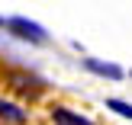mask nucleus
<instances>
[{
    "label": "nucleus",
    "mask_w": 132,
    "mask_h": 125,
    "mask_svg": "<svg viewBox=\"0 0 132 125\" xmlns=\"http://www.w3.org/2000/svg\"><path fill=\"white\" fill-rule=\"evenodd\" d=\"M6 29H10L16 39H26V42H36V45H42L45 39H48V32H45L39 23H32V19H23V16L6 19Z\"/></svg>",
    "instance_id": "nucleus-1"
},
{
    "label": "nucleus",
    "mask_w": 132,
    "mask_h": 125,
    "mask_svg": "<svg viewBox=\"0 0 132 125\" xmlns=\"http://www.w3.org/2000/svg\"><path fill=\"white\" fill-rule=\"evenodd\" d=\"M106 109H113V112H119V116H126V119H132V106H129V103H122V100H106Z\"/></svg>",
    "instance_id": "nucleus-5"
},
{
    "label": "nucleus",
    "mask_w": 132,
    "mask_h": 125,
    "mask_svg": "<svg viewBox=\"0 0 132 125\" xmlns=\"http://www.w3.org/2000/svg\"><path fill=\"white\" fill-rule=\"evenodd\" d=\"M0 119L3 122H13V125H23L29 116H26V109H19L16 103H10V100H0Z\"/></svg>",
    "instance_id": "nucleus-4"
},
{
    "label": "nucleus",
    "mask_w": 132,
    "mask_h": 125,
    "mask_svg": "<svg viewBox=\"0 0 132 125\" xmlns=\"http://www.w3.org/2000/svg\"><path fill=\"white\" fill-rule=\"evenodd\" d=\"M52 116L61 125H94V119H87V116H81V112H71V109H64V106H55Z\"/></svg>",
    "instance_id": "nucleus-3"
},
{
    "label": "nucleus",
    "mask_w": 132,
    "mask_h": 125,
    "mask_svg": "<svg viewBox=\"0 0 132 125\" xmlns=\"http://www.w3.org/2000/svg\"><path fill=\"white\" fill-rule=\"evenodd\" d=\"M84 68L94 71V74H100V77H110V80H119L122 77V68H116V64H110V61H97V58H84Z\"/></svg>",
    "instance_id": "nucleus-2"
}]
</instances>
